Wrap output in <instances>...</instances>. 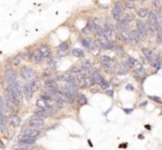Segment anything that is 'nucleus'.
I'll return each instance as SVG.
<instances>
[{
	"instance_id": "a19ab883",
	"label": "nucleus",
	"mask_w": 162,
	"mask_h": 150,
	"mask_svg": "<svg viewBox=\"0 0 162 150\" xmlns=\"http://www.w3.org/2000/svg\"><path fill=\"white\" fill-rule=\"evenodd\" d=\"M122 112H125L126 115H130L133 112V108H122Z\"/></svg>"
},
{
	"instance_id": "473e14b6",
	"label": "nucleus",
	"mask_w": 162,
	"mask_h": 150,
	"mask_svg": "<svg viewBox=\"0 0 162 150\" xmlns=\"http://www.w3.org/2000/svg\"><path fill=\"white\" fill-rule=\"evenodd\" d=\"M48 65L51 67V70H54L56 67V61L53 58H48Z\"/></svg>"
},
{
	"instance_id": "a18cd8bd",
	"label": "nucleus",
	"mask_w": 162,
	"mask_h": 150,
	"mask_svg": "<svg viewBox=\"0 0 162 150\" xmlns=\"http://www.w3.org/2000/svg\"><path fill=\"white\" fill-rule=\"evenodd\" d=\"M145 129L151 130V126H150V125H145Z\"/></svg>"
},
{
	"instance_id": "58836bf2",
	"label": "nucleus",
	"mask_w": 162,
	"mask_h": 150,
	"mask_svg": "<svg viewBox=\"0 0 162 150\" xmlns=\"http://www.w3.org/2000/svg\"><path fill=\"white\" fill-rule=\"evenodd\" d=\"M105 94L109 96L110 98H112V97H114V94H115V92H114V89H110V88H108V89H106V91H105Z\"/></svg>"
},
{
	"instance_id": "cd10ccee",
	"label": "nucleus",
	"mask_w": 162,
	"mask_h": 150,
	"mask_svg": "<svg viewBox=\"0 0 162 150\" xmlns=\"http://www.w3.org/2000/svg\"><path fill=\"white\" fill-rule=\"evenodd\" d=\"M100 61L103 64H109V63H114V58H112L108 55H102L100 56Z\"/></svg>"
},
{
	"instance_id": "39448f33",
	"label": "nucleus",
	"mask_w": 162,
	"mask_h": 150,
	"mask_svg": "<svg viewBox=\"0 0 162 150\" xmlns=\"http://www.w3.org/2000/svg\"><path fill=\"white\" fill-rule=\"evenodd\" d=\"M94 84H95V81L93 79V77L91 75H86L84 79H79L78 83H77V86L82 88H91Z\"/></svg>"
},
{
	"instance_id": "9d476101",
	"label": "nucleus",
	"mask_w": 162,
	"mask_h": 150,
	"mask_svg": "<svg viewBox=\"0 0 162 150\" xmlns=\"http://www.w3.org/2000/svg\"><path fill=\"white\" fill-rule=\"evenodd\" d=\"M136 29L139 31V32H141L145 38L148 37V32H147V27H145V22L142 20L141 18L140 19H137L136 20Z\"/></svg>"
},
{
	"instance_id": "b1692460",
	"label": "nucleus",
	"mask_w": 162,
	"mask_h": 150,
	"mask_svg": "<svg viewBox=\"0 0 162 150\" xmlns=\"http://www.w3.org/2000/svg\"><path fill=\"white\" fill-rule=\"evenodd\" d=\"M125 28H127V25H124L122 22H121L120 20L119 21H116V23H115V29H116L117 33H120L122 30L125 29Z\"/></svg>"
},
{
	"instance_id": "f704fd0d",
	"label": "nucleus",
	"mask_w": 162,
	"mask_h": 150,
	"mask_svg": "<svg viewBox=\"0 0 162 150\" xmlns=\"http://www.w3.org/2000/svg\"><path fill=\"white\" fill-rule=\"evenodd\" d=\"M40 97H41V98H43V100H48V102H50V100H53V96L50 95V94H48V93H44V92L42 93Z\"/></svg>"
},
{
	"instance_id": "c85d7f7f",
	"label": "nucleus",
	"mask_w": 162,
	"mask_h": 150,
	"mask_svg": "<svg viewBox=\"0 0 162 150\" xmlns=\"http://www.w3.org/2000/svg\"><path fill=\"white\" fill-rule=\"evenodd\" d=\"M109 86H110V83H109V82H108L106 79H102V82L99 83V87L102 88V89H104V91L108 89V88H109Z\"/></svg>"
},
{
	"instance_id": "37998d69",
	"label": "nucleus",
	"mask_w": 162,
	"mask_h": 150,
	"mask_svg": "<svg viewBox=\"0 0 162 150\" xmlns=\"http://www.w3.org/2000/svg\"><path fill=\"white\" fill-rule=\"evenodd\" d=\"M128 147V144L127 142H125V144H121V145H119V148L120 149H122V148H127Z\"/></svg>"
},
{
	"instance_id": "49530a36",
	"label": "nucleus",
	"mask_w": 162,
	"mask_h": 150,
	"mask_svg": "<svg viewBox=\"0 0 162 150\" xmlns=\"http://www.w3.org/2000/svg\"><path fill=\"white\" fill-rule=\"evenodd\" d=\"M138 139H143V135H141V133H140V135L138 136Z\"/></svg>"
},
{
	"instance_id": "72a5a7b5",
	"label": "nucleus",
	"mask_w": 162,
	"mask_h": 150,
	"mask_svg": "<svg viewBox=\"0 0 162 150\" xmlns=\"http://www.w3.org/2000/svg\"><path fill=\"white\" fill-rule=\"evenodd\" d=\"M156 40H157V43H158L159 45H161L162 44V30L158 31L157 33H156Z\"/></svg>"
},
{
	"instance_id": "a211bd4d",
	"label": "nucleus",
	"mask_w": 162,
	"mask_h": 150,
	"mask_svg": "<svg viewBox=\"0 0 162 150\" xmlns=\"http://www.w3.org/2000/svg\"><path fill=\"white\" fill-rule=\"evenodd\" d=\"M35 106L37 107V109H46L49 106H50V104H49V102L45 100H43V98H39V100H37V103H35Z\"/></svg>"
},
{
	"instance_id": "aec40b11",
	"label": "nucleus",
	"mask_w": 162,
	"mask_h": 150,
	"mask_svg": "<svg viewBox=\"0 0 162 150\" xmlns=\"http://www.w3.org/2000/svg\"><path fill=\"white\" fill-rule=\"evenodd\" d=\"M112 51H114V52H116L117 54H124V53H125V50H124V48H122V45H120V44H118V43H114V42H112Z\"/></svg>"
},
{
	"instance_id": "6ab92c4d",
	"label": "nucleus",
	"mask_w": 162,
	"mask_h": 150,
	"mask_svg": "<svg viewBox=\"0 0 162 150\" xmlns=\"http://www.w3.org/2000/svg\"><path fill=\"white\" fill-rule=\"evenodd\" d=\"M149 9L145 8V7H141V8H139L137 10V14L139 16V18H141V19H145V18H148L149 16Z\"/></svg>"
},
{
	"instance_id": "09e8293b",
	"label": "nucleus",
	"mask_w": 162,
	"mask_h": 150,
	"mask_svg": "<svg viewBox=\"0 0 162 150\" xmlns=\"http://www.w3.org/2000/svg\"><path fill=\"white\" fill-rule=\"evenodd\" d=\"M139 1H140V2H142V4H145V2H147L148 0H139Z\"/></svg>"
},
{
	"instance_id": "c756f323",
	"label": "nucleus",
	"mask_w": 162,
	"mask_h": 150,
	"mask_svg": "<svg viewBox=\"0 0 162 150\" xmlns=\"http://www.w3.org/2000/svg\"><path fill=\"white\" fill-rule=\"evenodd\" d=\"M82 32H83L84 34H91V32H93V27H91V22H88L87 25H86V27L82 29Z\"/></svg>"
},
{
	"instance_id": "dca6fc26",
	"label": "nucleus",
	"mask_w": 162,
	"mask_h": 150,
	"mask_svg": "<svg viewBox=\"0 0 162 150\" xmlns=\"http://www.w3.org/2000/svg\"><path fill=\"white\" fill-rule=\"evenodd\" d=\"M89 75H91V77H93V79L95 81V84H98V85H99V83L102 82V79H104V77L102 76V74H100V72L98 71V70H94V71H91Z\"/></svg>"
},
{
	"instance_id": "de8ad7c7",
	"label": "nucleus",
	"mask_w": 162,
	"mask_h": 150,
	"mask_svg": "<svg viewBox=\"0 0 162 150\" xmlns=\"http://www.w3.org/2000/svg\"><path fill=\"white\" fill-rule=\"evenodd\" d=\"M125 1H128V2H136L137 0H125Z\"/></svg>"
},
{
	"instance_id": "f03ea898",
	"label": "nucleus",
	"mask_w": 162,
	"mask_h": 150,
	"mask_svg": "<svg viewBox=\"0 0 162 150\" xmlns=\"http://www.w3.org/2000/svg\"><path fill=\"white\" fill-rule=\"evenodd\" d=\"M19 74H20L21 79L23 81H27V82H31L32 79L37 77L35 71L30 66H22L20 69V71H19Z\"/></svg>"
},
{
	"instance_id": "5701e85b",
	"label": "nucleus",
	"mask_w": 162,
	"mask_h": 150,
	"mask_svg": "<svg viewBox=\"0 0 162 150\" xmlns=\"http://www.w3.org/2000/svg\"><path fill=\"white\" fill-rule=\"evenodd\" d=\"M72 54L74 55L75 58H82L85 56V52H84L82 49H73V50H72Z\"/></svg>"
},
{
	"instance_id": "f3484780",
	"label": "nucleus",
	"mask_w": 162,
	"mask_h": 150,
	"mask_svg": "<svg viewBox=\"0 0 162 150\" xmlns=\"http://www.w3.org/2000/svg\"><path fill=\"white\" fill-rule=\"evenodd\" d=\"M31 86H32V89H33L34 93L37 92V91H39L42 87V79L35 77L34 79H32L31 81Z\"/></svg>"
},
{
	"instance_id": "f8f14e48",
	"label": "nucleus",
	"mask_w": 162,
	"mask_h": 150,
	"mask_svg": "<svg viewBox=\"0 0 162 150\" xmlns=\"http://www.w3.org/2000/svg\"><path fill=\"white\" fill-rule=\"evenodd\" d=\"M43 60H44V56L43 54L41 53V51L40 49L37 48V49H34L33 50V61L35 64H41L43 62Z\"/></svg>"
},
{
	"instance_id": "ddd939ff",
	"label": "nucleus",
	"mask_w": 162,
	"mask_h": 150,
	"mask_svg": "<svg viewBox=\"0 0 162 150\" xmlns=\"http://www.w3.org/2000/svg\"><path fill=\"white\" fill-rule=\"evenodd\" d=\"M120 21L124 25H126L128 27L132 21H135V14H133V13H129V12L124 13V16H122V18L120 19Z\"/></svg>"
},
{
	"instance_id": "3c124183",
	"label": "nucleus",
	"mask_w": 162,
	"mask_h": 150,
	"mask_svg": "<svg viewBox=\"0 0 162 150\" xmlns=\"http://www.w3.org/2000/svg\"><path fill=\"white\" fill-rule=\"evenodd\" d=\"M0 133H1V125H0Z\"/></svg>"
},
{
	"instance_id": "c9c22d12",
	"label": "nucleus",
	"mask_w": 162,
	"mask_h": 150,
	"mask_svg": "<svg viewBox=\"0 0 162 150\" xmlns=\"http://www.w3.org/2000/svg\"><path fill=\"white\" fill-rule=\"evenodd\" d=\"M109 83H110V85H112L114 87H116V86H118V85L120 84V79H118V77H112Z\"/></svg>"
},
{
	"instance_id": "2f4dec72",
	"label": "nucleus",
	"mask_w": 162,
	"mask_h": 150,
	"mask_svg": "<svg viewBox=\"0 0 162 150\" xmlns=\"http://www.w3.org/2000/svg\"><path fill=\"white\" fill-rule=\"evenodd\" d=\"M24 60H27V61H33V51H27V52H24Z\"/></svg>"
},
{
	"instance_id": "7c9ffc66",
	"label": "nucleus",
	"mask_w": 162,
	"mask_h": 150,
	"mask_svg": "<svg viewBox=\"0 0 162 150\" xmlns=\"http://www.w3.org/2000/svg\"><path fill=\"white\" fill-rule=\"evenodd\" d=\"M148 98L150 100H152L154 103H157V104H162V100L159 97V96H154V95H148Z\"/></svg>"
},
{
	"instance_id": "423d86ee",
	"label": "nucleus",
	"mask_w": 162,
	"mask_h": 150,
	"mask_svg": "<svg viewBox=\"0 0 162 150\" xmlns=\"http://www.w3.org/2000/svg\"><path fill=\"white\" fill-rule=\"evenodd\" d=\"M22 93H23V96H24V98L28 102L31 100L32 98V96H33L34 92L33 89H32V86H31V82H25L23 84V86H22Z\"/></svg>"
},
{
	"instance_id": "603ef678",
	"label": "nucleus",
	"mask_w": 162,
	"mask_h": 150,
	"mask_svg": "<svg viewBox=\"0 0 162 150\" xmlns=\"http://www.w3.org/2000/svg\"><path fill=\"white\" fill-rule=\"evenodd\" d=\"M161 114H162V112H161Z\"/></svg>"
},
{
	"instance_id": "e433bc0d",
	"label": "nucleus",
	"mask_w": 162,
	"mask_h": 150,
	"mask_svg": "<svg viewBox=\"0 0 162 150\" xmlns=\"http://www.w3.org/2000/svg\"><path fill=\"white\" fill-rule=\"evenodd\" d=\"M125 7H126V9H135L136 8V2H128V1H125Z\"/></svg>"
},
{
	"instance_id": "8fccbe9b",
	"label": "nucleus",
	"mask_w": 162,
	"mask_h": 150,
	"mask_svg": "<svg viewBox=\"0 0 162 150\" xmlns=\"http://www.w3.org/2000/svg\"><path fill=\"white\" fill-rule=\"evenodd\" d=\"M88 145H89V146H91V147H93V144H91V140H88Z\"/></svg>"
},
{
	"instance_id": "9b49d317",
	"label": "nucleus",
	"mask_w": 162,
	"mask_h": 150,
	"mask_svg": "<svg viewBox=\"0 0 162 150\" xmlns=\"http://www.w3.org/2000/svg\"><path fill=\"white\" fill-rule=\"evenodd\" d=\"M39 49H40L41 53L43 54L44 58H52V49H51L50 45H48V44H41V45L39 46Z\"/></svg>"
},
{
	"instance_id": "2eb2a0df",
	"label": "nucleus",
	"mask_w": 162,
	"mask_h": 150,
	"mask_svg": "<svg viewBox=\"0 0 162 150\" xmlns=\"http://www.w3.org/2000/svg\"><path fill=\"white\" fill-rule=\"evenodd\" d=\"M79 42H81V44H82L86 50L91 51L93 50V48H94V42L86 39V38H81V39H79Z\"/></svg>"
},
{
	"instance_id": "c03bdc74",
	"label": "nucleus",
	"mask_w": 162,
	"mask_h": 150,
	"mask_svg": "<svg viewBox=\"0 0 162 150\" xmlns=\"http://www.w3.org/2000/svg\"><path fill=\"white\" fill-rule=\"evenodd\" d=\"M139 106H140V107H143V106H147V102H142L141 104L139 105Z\"/></svg>"
},
{
	"instance_id": "79ce46f5",
	"label": "nucleus",
	"mask_w": 162,
	"mask_h": 150,
	"mask_svg": "<svg viewBox=\"0 0 162 150\" xmlns=\"http://www.w3.org/2000/svg\"><path fill=\"white\" fill-rule=\"evenodd\" d=\"M126 89L129 91V92H133V91H135V87H133L131 84H127V85H126Z\"/></svg>"
},
{
	"instance_id": "4c0bfd02",
	"label": "nucleus",
	"mask_w": 162,
	"mask_h": 150,
	"mask_svg": "<svg viewBox=\"0 0 162 150\" xmlns=\"http://www.w3.org/2000/svg\"><path fill=\"white\" fill-rule=\"evenodd\" d=\"M151 4H152V6H153L156 9L161 7V6H160V0H151Z\"/></svg>"
},
{
	"instance_id": "20e7f679",
	"label": "nucleus",
	"mask_w": 162,
	"mask_h": 150,
	"mask_svg": "<svg viewBox=\"0 0 162 150\" xmlns=\"http://www.w3.org/2000/svg\"><path fill=\"white\" fill-rule=\"evenodd\" d=\"M4 77H6V81H7V83H8V86L18 81L17 72L14 71L12 67H7V69H6V71H4Z\"/></svg>"
},
{
	"instance_id": "4be33fe9",
	"label": "nucleus",
	"mask_w": 162,
	"mask_h": 150,
	"mask_svg": "<svg viewBox=\"0 0 162 150\" xmlns=\"http://www.w3.org/2000/svg\"><path fill=\"white\" fill-rule=\"evenodd\" d=\"M76 100H77V103H78L81 106H84V105H87L88 104L87 97L84 95V94H78V96H77Z\"/></svg>"
},
{
	"instance_id": "1a4fd4ad",
	"label": "nucleus",
	"mask_w": 162,
	"mask_h": 150,
	"mask_svg": "<svg viewBox=\"0 0 162 150\" xmlns=\"http://www.w3.org/2000/svg\"><path fill=\"white\" fill-rule=\"evenodd\" d=\"M22 135H25V136H29V137L37 139V138L41 136V131L39 129L32 128V127H28V128H24V129L22 130Z\"/></svg>"
},
{
	"instance_id": "f257e3e1",
	"label": "nucleus",
	"mask_w": 162,
	"mask_h": 150,
	"mask_svg": "<svg viewBox=\"0 0 162 150\" xmlns=\"http://www.w3.org/2000/svg\"><path fill=\"white\" fill-rule=\"evenodd\" d=\"M125 1L121 0H117L114 4V7L112 9V17L114 20L119 21L122 18L124 13H125Z\"/></svg>"
},
{
	"instance_id": "bb28decb",
	"label": "nucleus",
	"mask_w": 162,
	"mask_h": 150,
	"mask_svg": "<svg viewBox=\"0 0 162 150\" xmlns=\"http://www.w3.org/2000/svg\"><path fill=\"white\" fill-rule=\"evenodd\" d=\"M13 150H33V146H27V145L18 144L17 146L13 148Z\"/></svg>"
},
{
	"instance_id": "393cba45",
	"label": "nucleus",
	"mask_w": 162,
	"mask_h": 150,
	"mask_svg": "<svg viewBox=\"0 0 162 150\" xmlns=\"http://www.w3.org/2000/svg\"><path fill=\"white\" fill-rule=\"evenodd\" d=\"M68 48H70V43L68 41H64V42H61L60 44L58 45V49L60 51H64V52H66L68 50Z\"/></svg>"
},
{
	"instance_id": "a878e982",
	"label": "nucleus",
	"mask_w": 162,
	"mask_h": 150,
	"mask_svg": "<svg viewBox=\"0 0 162 150\" xmlns=\"http://www.w3.org/2000/svg\"><path fill=\"white\" fill-rule=\"evenodd\" d=\"M128 69H126V67H124L122 65L121 66H119L118 69H115V73H116L117 75H127L128 74Z\"/></svg>"
},
{
	"instance_id": "6e6552de",
	"label": "nucleus",
	"mask_w": 162,
	"mask_h": 150,
	"mask_svg": "<svg viewBox=\"0 0 162 150\" xmlns=\"http://www.w3.org/2000/svg\"><path fill=\"white\" fill-rule=\"evenodd\" d=\"M35 141H37L35 138L29 137V136H25V135H21L20 137H19V139H18V144L27 145V146H34Z\"/></svg>"
},
{
	"instance_id": "0eeeda50",
	"label": "nucleus",
	"mask_w": 162,
	"mask_h": 150,
	"mask_svg": "<svg viewBox=\"0 0 162 150\" xmlns=\"http://www.w3.org/2000/svg\"><path fill=\"white\" fill-rule=\"evenodd\" d=\"M8 124L11 127H13V128H17V127H19V126L21 125V117L18 115V114H11V115H9L8 116Z\"/></svg>"
},
{
	"instance_id": "ea45409f",
	"label": "nucleus",
	"mask_w": 162,
	"mask_h": 150,
	"mask_svg": "<svg viewBox=\"0 0 162 150\" xmlns=\"http://www.w3.org/2000/svg\"><path fill=\"white\" fill-rule=\"evenodd\" d=\"M128 60H129V62L131 63V65H132V66H135V64L138 62L137 60H136L135 58H132V56H128Z\"/></svg>"
},
{
	"instance_id": "7ed1b4c3",
	"label": "nucleus",
	"mask_w": 162,
	"mask_h": 150,
	"mask_svg": "<svg viewBox=\"0 0 162 150\" xmlns=\"http://www.w3.org/2000/svg\"><path fill=\"white\" fill-rule=\"evenodd\" d=\"M28 125L29 127H32V128H35V129H42L44 127V120L43 118H40L37 116H31L28 120Z\"/></svg>"
},
{
	"instance_id": "4468645a",
	"label": "nucleus",
	"mask_w": 162,
	"mask_h": 150,
	"mask_svg": "<svg viewBox=\"0 0 162 150\" xmlns=\"http://www.w3.org/2000/svg\"><path fill=\"white\" fill-rule=\"evenodd\" d=\"M22 60H24V53H21V54H17L12 56L10 60V63L12 66H19L20 63L22 62Z\"/></svg>"
},
{
	"instance_id": "412c9836",
	"label": "nucleus",
	"mask_w": 162,
	"mask_h": 150,
	"mask_svg": "<svg viewBox=\"0 0 162 150\" xmlns=\"http://www.w3.org/2000/svg\"><path fill=\"white\" fill-rule=\"evenodd\" d=\"M141 52H142V54L145 55V56H147V58H148V60H149V63H150L151 58H153V51L151 50V49H149V48H142Z\"/></svg>"
}]
</instances>
